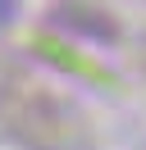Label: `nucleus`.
Here are the masks:
<instances>
[{
    "mask_svg": "<svg viewBox=\"0 0 146 150\" xmlns=\"http://www.w3.org/2000/svg\"><path fill=\"white\" fill-rule=\"evenodd\" d=\"M5 14H9V0H0V18H5Z\"/></svg>",
    "mask_w": 146,
    "mask_h": 150,
    "instance_id": "f257e3e1",
    "label": "nucleus"
}]
</instances>
